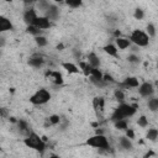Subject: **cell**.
I'll return each instance as SVG.
<instances>
[{"instance_id":"cell-1","label":"cell","mask_w":158,"mask_h":158,"mask_svg":"<svg viewBox=\"0 0 158 158\" xmlns=\"http://www.w3.org/2000/svg\"><path fill=\"white\" fill-rule=\"evenodd\" d=\"M136 110L137 109L133 105H130V104H126V102H121L117 106V109L112 112L111 120L115 122L117 120H122L125 117H130V116H132V115L136 114Z\"/></svg>"},{"instance_id":"cell-2","label":"cell","mask_w":158,"mask_h":158,"mask_svg":"<svg viewBox=\"0 0 158 158\" xmlns=\"http://www.w3.org/2000/svg\"><path fill=\"white\" fill-rule=\"evenodd\" d=\"M23 143L28 147V148H32V149H36V151H44L46 148V143L43 141V138H41L37 133L35 132H31L25 139H23Z\"/></svg>"},{"instance_id":"cell-3","label":"cell","mask_w":158,"mask_h":158,"mask_svg":"<svg viewBox=\"0 0 158 158\" xmlns=\"http://www.w3.org/2000/svg\"><path fill=\"white\" fill-rule=\"evenodd\" d=\"M130 41L137 47H146L149 43V36L141 30H133L130 36Z\"/></svg>"},{"instance_id":"cell-4","label":"cell","mask_w":158,"mask_h":158,"mask_svg":"<svg viewBox=\"0 0 158 158\" xmlns=\"http://www.w3.org/2000/svg\"><path fill=\"white\" fill-rule=\"evenodd\" d=\"M85 143L88 146H91V147H95V148H99V149H109V142H107V138L104 135L95 133V136L89 137Z\"/></svg>"},{"instance_id":"cell-5","label":"cell","mask_w":158,"mask_h":158,"mask_svg":"<svg viewBox=\"0 0 158 158\" xmlns=\"http://www.w3.org/2000/svg\"><path fill=\"white\" fill-rule=\"evenodd\" d=\"M51 99V94L48 90L46 89H40L37 90L31 98H30V101L33 104V105H43L46 102H48Z\"/></svg>"},{"instance_id":"cell-6","label":"cell","mask_w":158,"mask_h":158,"mask_svg":"<svg viewBox=\"0 0 158 158\" xmlns=\"http://www.w3.org/2000/svg\"><path fill=\"white\" fill-rule=\"evenodd\" d=\"M153 91H154V88H153V85H152L151 83H148V81L142 83V84L138 86V93H139V95L143 96V98L151 96V95L153 94Z\"/></svg>"},{"instance_id":"cell-7","label":"cell","mask_w":158,"mask_h":158,"mask_svg":"<svg viewBox=\"0 0 158 158\" xmlns=\"http://www.w3.org/2000/svg\"><path fill=\"white\" fill-rule=\"evenodd\" d=\"M37 17H38V16H37V14H36V10L32 9V7L27 9V10L23 12V21H25V23H26L27 26H28V25H33Z\"/></svg>"},{"instance_id":"cell-8","label":"cell","mask_w":158,"mask_h":158,"mask_svg":"<svg viewBox=\"0 0 158 158\" xmlns=\"http://www.w3.org/2000/svg\"><path fill=\"white\" fill-rule=\"evenodd\" d=\"M36 27H38L40 30H47L51 27V22H49V17L47 16H38L33 23Z\"/></svg>"},{"instance_id":"cell-9","label":"cell","mask_w":158,"mask_h":158,"mask_svg":"<svg viewBox=\"0 0 158 158\" xmlns=\"http://www.w3.org/2000/svg\"><path fill=\"white\" fill-rule=\"evenodd\" d=\"M12 30V23L9 19H6L5 16H1L0 17V31L1 32H6V31H10Z\"/></svg>"},{"instance_id":"cell-10","label":"cell","mask_w":158,"mask_h":158,"mask_svg":"<svg viewBox=\"0 0 158 158\" xmlns=\"http://www.w3.org/2000/svg\"><path fill=\"white\" fill-rule=\"evenodd\" d=\"M115 43H116V47L120 49H126L131 46V41L128 38H123V37H116Z\"/></svg>"},{"instance_id":"cell-11","label":"cell","mask_w":158,"mask_h":158,"mask_svg":"<svg viewBox=\"0 0 158 158\" xmlns=\"http://www.w3.org/2000/svg\"><path fill=\"white\" fill-rule=\"evenodd\" d=\"M46 77H51L53 79V83L57 84V85L63 84V77H62V74L59 72H51V70H48L46 73Z\"/></svg>"},{"instance_id":"cell-12","label":"cell","mask_w":158,"mask_h":158,"mask_svg":"<svg viewBox=\"0 0 158 158\" xmlns=\"http://www.w3.org/2000/svg\"><path fill=\"white\" fill-rule=\"evenodd\" d=\"M43 63H44V60H43V58L41 56H33L28 60V64L31 67H33V68H41L43 65Z\"/></svg>"},{"instance_id":"cell-13","label":"cell","mask_w":158,"mask_h":158,"mask_svg":"<svg viewBox=\"0 0 158 158\" xmlns=\"http://www.w3.org/2000/svg\"><path fill=\"white\" fill-rule=\"evenodd\" d=\"M46 16L49 17V20H57V17L59 16V10L57 6H49L48 10L46 11Z\"/></svg>"},{"instance_id":"cell-14","label":"cell","mask_w":158,"mask_h":158,"mask_svg":"<svg viewBox=\"0 0 158 158\" xmlns=\"http://www.w3.org/2000/svg\"><path fill=\"white\" fill-rule=\"evenodd\" d=\"M62 67H63L68 73H72V74H78L79 70H80L74 63H70V62H64V63H62Z\"/></svg>"},{"instance_id":"cell-15","label":"cell","mask_w":158,"mask_h":158,"mask_svg":"<svg viewBox=\"0 0 158 158\" xmlns=\"http://www.w3.org/2000/svg\"><path fill=\"white\" fill-rule=\"evenodd\" d=\"M122 85L126 86V88H137V86H139L138 79L135 78V77H128V78H126V79L123 80Z\"/></svg>"},{"instance_id":"cell-16","label":"cell","mask_w":158,"mask_h":158,"mask_svg":"<svg viewBox=\"0 0 158 158\" xmlns=\"http://www.w3.org/2000/svg\"><path fill=\"white\" fill-rule=\"evenodd\" d=\"M79 67H80V69L83 70L84 75L89 77V75L91 74V69H93V67L90 65V63H89V62H83V60H79Z\"/></svg>"},{"instance_id":"cell-17","label":"cell","mask_w":158,"mask_h":158,"mask_svg":"<svg viewBox=\"0 0 158 158\" xmlns=\"http://www.w3.org/2000/svg\"><path fill=\"white\" fill-rule=\"evenodd\" d=\"M88 62L90 63V65L91 67H94V68H99V65H100V59H99V57L95 54V53H89V56H88Z\"/></svg>"},{"instance_id":"cell-18","label":"cell","mask_w":158,"mask_h":158,"mask_svg":"<svg viewBox=\"0 0 158 158\" xmlns=\"http://www.w3.org/2000/svg\"><path fill=\"white\" fill-rule=\"evenodd\" d=\"M104 52L105 53H107L109 56H112V57H117V47L115 46V44H111V43H109V44H106L104 48Z\"/></svg>"},{"instance_id":"cell-19","label":"cell","mask_w":158,"mask_h":158,"mask_svg":"<svg viewBox=\"0 0 158 158\" xmlns=\"http://www.w3.org/2000/svg\"><path fill=\"white\" fill-rule=\"evenodd\" d=\"M118 142H120V146H121L122 148H125V149H131V148H132L131 138H128L127 136H122V137H120Z\"/></svg>"},{"instance_id":"cell-20","label":"cell","mask_w":158,"mask_h":158,"mask_svg":"<svg viewBox=\"0 0 158 158\" xmlns=\"http://www.w3.org/2000/svg\"><path fill=\"white\" fill-rule=\"evenodd\" d=\"M146 137H147V139H149V141H156V139L158 138V130H157V128H149V130L147 131Z\"/></svg>"},{"instance_id":"cell-21","label":"cell","mask_w":158,"mask_h":158,"mask_svg":"<svg viewBox=\"0 0 158 158\" xmlns=\"http://www.w3.org/2000/svg\"><path fill=\"white\" fill-rule=\"evenodd\" d=\"M148 109L151 111H158V98H151L148 100Z\"/></svg>"},{"instance_id":"cell-22","label":"cell","mask_w":158,"mask_h":158,"mask_svg":"<svg viewBox=\"0 0 158 158\" xmlns=\"http://www.w3.org/2000/svg\"><path fill=\"white\" fill-rule=\"evenodd\" d=\"M102 77H104V74L100 72V69H98V68H94V67H93V69H91V74H90V78L98 79V80H101V79H102Z\"/></svg>"},{"instance_id":"cell-23","label":"cell","mask_w":158,"mask_h":158,"mask_svg":"<svg viewBox=\"0 0 158 158\" xmlns=\"http://www.w3.org/2000/svg\"><path fill=\"white\" fill-rule=\"evenodd\" d=\"M35 41H36V43H37V46L38 47H44V46H47V38L44 37V36H36L35 37Z\"/></svg>"},{"instance_id":"cell-24","label":"cell","mask_w":158,"mask_h":158,"mask_svg":"<svg viewBox=\"0 0 158 158\" xmlns=\"http://www.w3.org/2000/svg\"><path fill=\"white\" fill-rule=\"evenodd\" d=\"M115 127L117 128V130H127V122H126V120L125 118H122V120H117V121H115Z\"/></svg>"},{"instance_id":"cell-25","label":"cell","mask_w":158,"mask_h":158,"mask_svg":"<svg viewBox=\"0 0 158 158\" xmlns=\"http://www.w3.org/2000/svg\"><path fill=\"white\" fill-rule=\"evenodd\" d=\"M26 31H27L28 33H31V35H35V36H38V35L41 33V30H40L38 27H36L35 25H28L27 28H26Z\"/></svg>"},{"instance_id":"cell-26","label":"cell","mask_w":158,"mask_h":158,"mask_svg":"<svg viewBox=\"0 0 158 158\" xmlns=\"http://www.w3.org/2000/svg\"><path fill=\"white\" fill-rule=\"evenodd\" d=\"M64 1L70 7H79L83 4V0H64Z\"/></svg>"},{"instance_id":"cell-27","label":"cell","mask_w":158,"mask_h":158,"mask_svg":"<svg viewBox=\"0 0 158 158\" xmlns=\"http://www.w3.org/2000/svg\"><path fill=\"white\" fill-rule=\"evenodd\" d=\"M146 31H147V35L149 37H154L156 36V27L153 23H148L147 27H146Z\"/></svg>"},{"instance_id":"cell-28","label":"cell","mask_w":158,"mask_h":158,"mask_svg":"<svg viewBox=\"0 0 158 158\" xmlns=\"http://www.w3.org/2000/svg\"><path fill=\"white\" fill-rule=\"evenodd\" d=\"M137 123H138L139 127H147V126H148V118H147L144 115H142V116L138 117Z\"/></svg>"},{"instance_id":"cell-29","label":"cell","mask_w":158,"mask_h":158,"mask_svg":"<svg viewBox=\"0 0 158 158\" xmlns=\"http://www.w3.org/2000/svg\"><path fill=\"white\" fill-rule=\"evenodd\" d=\"M114 95H115V98H116L118 101H121V102L125 100V94H123V91L120 90V89H116L115 93H114Z\"/></svg>"},{"instance_id":"cell-30","label":"cell","mask_w":158,"mask_h":158,"mask_svg":"<svg viewBox=\"0 0 158 158\" xmlns=\"http://www.w3.org/2000/svg\"><path fill=\"white\" fill-rule=\"evenodd\" d=\"M133 16H135V19H136V20H142V19H143V16H144V12H143V10H142V9L137 7V9L135 10Z\"/></svg>"},{"instance_id":"cell-31","label":"cell","mask_w":158,"mask_h":158,"mask_svg":"<svg viewBox=\"0 0 158 158\" xmlns=\"http://www.w3.org/2000/svg\"><path fill=\"white\" fill-rule=\"evenodd\" d=\"M48 121H49L51 125H57V123L60 122V117H59L58 115H51V116L48 117Z\"/></svg>"},{"instance_id":"cell-32","label":"cell","mask_w":158,"mask_h":158,"mask_svg":"<svg viewBox=\"0 0 158 158\" xmlns=\"http://www.w3.org/2000/svg\"><path fill=\"white\" fill-rule=\"evenodd\" d=\"M127 60L130 63H138L139 62V57L136 56V54H128L127 56Z\"/></svg>"},{"instance_id":"cell-33","label":"cell","mask_w":158,"mask_h":158,"mask_svg":"<svg viewBox=\"0 0 158 158\" xmlns=\"http://www.w3.org/2000/svg\"><path fill=\"white\" fill-rule=\"evenodd\" d=\"M17 126H19V128H20L21 131H26V130H27V123H26L23 120H19V121H17Z\"/></svg>"},{"instance_id":"cell-34","label":"cell","mask_w":158,"mask_h":158,"mask_svg":"<svg viewBox=\"0 0 158 158\" xmlns=\"http://www.w3.org/2000/svg\"><path fill=\"white\" fill-rule=\"evenodd\" d=\"M102 79H104L106 83H115V79H114V78H112L110 74H104Z\"/></svg>"},{"instance_id":"cell-35","label":"cell","mask_w":158,"mask_h":158,"mask_svg":"<svg viewBox=\"0 0 158 158\" xmlns=\"http://www.w3.org/2000/svg\"><path fill=\"white\" fill-rule=\"evenodd\" d=\"M126 136H127L128 138L133 139V138H135V131H133L132 128H127V130H126Z\"/></svg>"},{"instance_id":"cell-36","label":"cell","mask_w":158,"mask_h":158,"mask_svg":"<svg viewBox=\"0 0 158 158\" xmlns=\"http://www.w3.org/2000/svg\"><path fill=\"white\" fill-rule=\"evenodd\" d=\"M99 109L104 110V98H99Z\"/></svg>"},{"instance_id":"cell-37","label":"cell","mask_w":158,"mask_h":158,"mask_svg":"<svg viewBox=\"0 0 158 158\" xmlns=\"http://www.w3.org/2000/svg\"><path fill=\"white\" fill-rule=\"evenodd\" d=\"M93 105H94V107L98 110L99 109V98H94V101H93Z\"/></svg>"},{"instance_id":"cell-38","label":"cell","mask_w":158,"mask_h":158,"mask_svg":"<svg viewBox=\"0 0 158 158\" xmlns=\"http://www.w3.org/2000/svg\"><path fill=\"white\" fill-rule=\"evenodd\" d=\"M9 118H10V121H11V122H14V123H17V121H19V120H16L14 116H11V117H9Z\"/></svg>"},{"instance_id":"cell-39","label":"cell","mask_w":158,"mask_h":158,"mask_svg":"<svg viewBox=\"0 0 158 158\" xmlns=\"http://www.w3.org/2000/svg\"><path fill=\"white\" fill-rule=\"evenodd\" d=\"M63 48H64V46H63V44H62V43H59V44H58V46H57V49H58V51H62V49H63Z\"/></svg>"},{"instance_id":"cell-40","label":"cell","mask_w":158,"mask_h":158,"mask_svg":"<svg viewBox=\"0 0 158 158\" xmlns=\"http://www.w3.org/2000/svg\"><path fill=\"white\" fill-rule=\"evenodd\" d=\"M95 133H98V135H104V131H102V130H99V128H96Z\"/></svg>"},{"instance_id":"cell-41","label":"cell","mask_w":158,"mask_h":158,"mask_svg":"<svg viewBox=\"0 0 158 158\" xmlns=\"http://www.w3.org/2000/svg\"><path fill=\"white\" fill-rule=\"evenodd\" d=\"M0 40H1V47H4V44H5V38H4V37H1Z\"/></svg>"},{"instance_id":"cell-42","label":"cell","mask_w":158,"mask_h":158,"mask_svg":"<svg viewBox=\"0 0 158 158\" xmlns=\"http://www.w3.org/2000/svg\"><path fill=\"white\" fill-rule=\"evenodd\" d=\"M114 35H115L116 37H120V31H115V32H114Z\"/></svg>"},{"instance_id":"cell-43","label":"cell","mask_w":158,"mask_h":158,"mask_svg":"<svg viewBox=\"0 0 158 158\" xmlns=\"http://www.w3.org/2000/svg\"><path fill=\"white\" fill-rule=\"evenodd\" d=\"M23 1H25L26 4H32V2H33V0H23Z\"/></svg>"},{"instance_id":"cell-44","label":"cell","mask_w":158,"mask_h":158,"mask_svg":"<svg viewBox=\"0 0 158 158\" xmlns=\"http://www.w3.org/2000/svg\"><path fill=\"white\" fill-rule=\"evenodd\" d=\"M91 126H93V127H98V123H96V122H93Z\"/></svg>"},{"instance_id":"cell-45","label":"cell","mask_w":158,"mask_h":158,"mask_svg":"<svg viewBox=\"0 0 158 158\" xmlns=\"http://www.w3.org/2000/svg\"><path fill=\"white\" fill-rule=\"evenodd\" d=\"M53 1H56V2H62V1H64V0H53Z\"/></svg>"},{"instance_id":"cell-46","label":"cell","mask_w":158,"mask_h":158,"mask_svg":"<svg viewBox=\"0 0 158 158\" xmlns=\"http://www.w3.org/2000/svg\"><path fill=\"white\" fill-rule=\"evenodd\" d=\"M5 1H6V2H11L12 0H5Z\"/></svg>"},{"instance_id":"cell-47","label":"cell","mask_w":158,"mask_h":158,"mask_svg":"<svg viewBox=\"0 0 158 158\" xmlns=\"http://www.w3.org/2000/svg\"><path fill=\"white\" fill-rule=\"evenodd\" d=\"M157 68H158V60H157Z\"/></svg>"},{"instance_id":"cell-48","label":"cell","mask_w":158,"mask_h":158,"mask_svg":"<svg viewBox=\"0 0 158 158\" xmlns=\"http://www.w3.org/2000/svg\"><path fill=\"white\" fill-rule=\"evenodd\" d=\"M157 88H158V83H157Z\"/></svg>"}]
</instances>
